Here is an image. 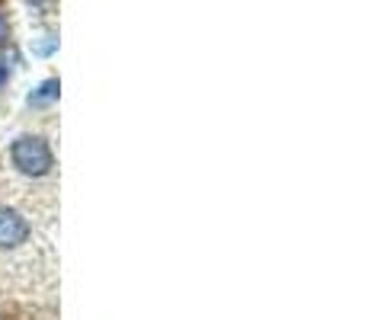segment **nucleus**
Here are the masks:
<instances>
[{
	"instance_id": "f03ea898",
	"label": "nucleus",
	"mask_w": 365,
	"mask_h": 320,
	"mask_svg": "<svg viewBox=\"0 0 365 320\" xmlns=\"http://www.w3.org/2000/svg\"><path fill=\"white\" fill-rule=\"evenodd\" d=\"M29 240V221L13 208H0V247H19Z\"/></svg>"
},
{
	"instance_id": "7ed1b4c3",
	"label": "nucleus",
	"mask_w": 365,
	"mask_h": 320,
	"mask_svg": "<svg viewBox=\"0 0 365 320\" xmlns=\"http://www.w3.org/2000/svg\"><path fill=\"white\" fill-rule=\"evenodd\" d=\"M58 90H61V87H58V81H45L42 87H38V93L29 96V103H32V106H48V103L58 100Z\"/></svg>"
},
{
	"instance_id": "39448f33",
	"label": "nucleus",
	"mask_w": 365,
	"mask_h": 320,
	"mask_svg": "<svg viewBox=\"0 0 365 320\" xmlns=\"http://www.w3.org/2000/svg\"><path fill=\"white\" fill-rule=\"evenodd\" d=\"M0 42H6V19H4V13H0Z\"/></svg>"
},
{
	"instance_id": "f257e3e1",
	"label": "nucleus",
	"mask_w": 365,
	"mask_h": 320,
	"mask_svg": "<svg viewBox=\"0 0 365 320\" xmlns=\"http://www.w3.org/2000/svg\"><path fill=\"white\" fill-rule=\"evenodd\" d=\"M13 167L26 176H45L51 170V151L38 135H23V138L13 141L10 148Z\"/></svg>"
},
{
	"instance_id": "20e7f679",
	"label": "nucleus",
	"mask_w": 365,
	"mask_h": 320,
	"mask_svg": "<svg viewBox=\"0 0 365 320\" xmlns=\"http://www.w3.org/2000/svg\"><path fill=\"white\" fill-rule=\"evenodd\" d=\"M6 77H10V71H6V64L0 61V87H4V83H6Z\"/></svg>"
}]
</instances>
